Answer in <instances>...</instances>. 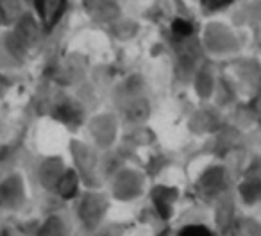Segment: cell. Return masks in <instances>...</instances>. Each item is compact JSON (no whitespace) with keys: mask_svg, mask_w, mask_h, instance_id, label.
Here are the masks:
<instances>
[{"mask_svg":"<svg viewBox=\"0 0 261 236\" xmlns=\"http://www.w3.org/2000/svg\"><path fill=\"white\" fill-rule=\"evenodd\" d=\"M179 236H211V232L202 225H192V227H186Z\"/></svg>","mask_w":261,"mask_h":236,"instance_id":"obj_2","label":"cell"},{"mask_svg":"<svg viewBox=\"0 0 261 236\" xmlns=\"http://www.w3.org/2000/svg\"><path fill=\"white\" fill-rule=\"evenodd\" d=\"M66 0H38V11L41 15L45 27L50 29L59 22L61 15L65 13Z\"/></svg>","mask_w":261,"mask_h":236,"instance_id":"obj_1","label":"cell"},{"mask_svg":"<svg viewBox=\"0 0 261 236\" xmlns=\"http://www.w3.org/2000/svg\"><path fill=\"white\" fill-rule=\"evenodd\" d=\"M232 0H202V6L207 8L210 11H217V9H222L225 6L231 4Z\"/></svg>","mask_w":261,"mask_h":236,"instance_id":"obj_3","label":"cell"},{"mask_svg":"<svg viewBox=\"0 0 261 236\" xmlns=\"http://www.w3.org/2000/svg\"><path fill=\"white\" fill-rule=\"evenodd\" d=\"M174 31L177 34H188V33H192V25H190V23H186L185 20H175Z\"/></svg>","mask_w":261,"mask_h":236,"instance_id":"obj_4","label":"cell"}]
</instances>
